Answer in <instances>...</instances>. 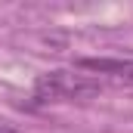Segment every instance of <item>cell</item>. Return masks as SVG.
Masks as SVG:
<instances>
[{"instance_id": "obj_1", "label": "cell", "mask_w": 133, "mask_h": 133, "mask_svg": "<svg viewBox=\"0 0 133 133\" xmlns=\"http://www.w3.org/2000/svg\"><path fill=\"white\" fill-rule=\"evenodd\" d=\"M102 93V81L93 74H84L77 68H56L34 81L31 99L34 105H53V102H84Z\"/></svg>"}, {"instance_id": "obj_2", "label": "cell", "mask_w": 133, "mask_h": 133, "mask_svg": "<svg viewBox=\"0 0 133 133\" xmlns=\"http://www.w3.org/2000/svg\"><path fill=\"white\" fill-rule=\"evenodd\" d=\"M77 71H90L96 77H111L118 84H127L133 87V59H118V56H81L74 59Z\"/></svg>"}]
</instances>
